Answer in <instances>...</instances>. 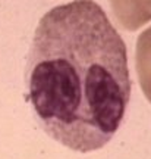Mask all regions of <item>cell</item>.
I'll use <instances>...</instances> for the list:
<instances>
[{
    "instance_id": "6da1fadb",
    "label": "cell",
    "mask_w": 151,
    "mask_h": 159,
    "mask_svg": "<svg viewBox=\"0 0 151 159\" xmlns=\"http://www.w3.org/2000/svg\"><path fill=\"white\" fill-rule=\"evenodd\" d=\"M27 84L35 118L56 142L88 153L112 140L132 84L126 46L100 5L73 0L41 18Z\"/></svg>"
},
{
    "instance_id": "7a4b0ae2",
    "label": "cell",
    "mask_w": 151,
    "mask_h": 159,
    "mask_svg": "<svg viewBox=\"0 0 151 159\" xmlns=\"http://www.w3.org/2000/svg\"><path fill=\"white\" fill-rule=\"evenodd\" d=\"M112 11L120 25L136 31L151 21V0H110Z\"/></svg>"
},
{
    "instance_id": "3957f363",
    "label": "cell",
    "mask_w": 151,
    "mask_h": 159,
    "mask_svg": "<svg viewBox=\"0 0 151 159\" xmlns=\"http://www.w3.org/2000/svg\"><path fill=\"white\" fill-rule=\"evenodd\" d=\"M135 66L142 93L151 103V27L138 35L135 49Z\"/></svg>"
}]
</instances>
